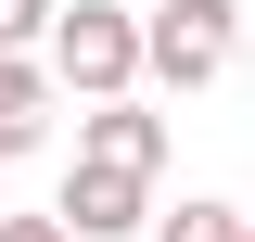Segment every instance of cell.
Returning a JSON list of instances; mask_svg holds the SVG:
<instances>
[{
	"mask_svg": "<svg viewBox=\"0 0 255 242\" xmlns=\"http://www.w3.org/2000/svg\"><path fill=\"white\" fill-rule=\"evenodd\" d=\"M255 217L243 204H217V191H191V204H153V242H243Z\"/></svg>",
	"mask_w": 255,
	"mask_h": 242,
	"instance_id": "cell-6",
	"label": "cell"
},
{
	"mask_svg": "<svg viewBox=\"0 0 255 242\" xmlns=\"http://www.w3.org/2000/svg\"><path fill=\"white\" fill-rule=\"evenodd\" d=\"M243 242H255V230H243Z\"/></svg>",
	"mask_w": 255,
	"mask_h": 242,
	"instance_id": "cell-9",
	"label": "cell"
},
{
	"mask_svg": "<svg viewBox=\"0 0 255 242\" xmlns=\"http://www.w3.org/2000/svg\"><path fill=\"white\" fill-rule=\"evenodd\" d=\"M38 64H51V90H77V102H128L140 90V13H128V0H64Z\"/></svg>",
	"mask_w": 255,
	"mask_h": 242,
	"instance_id": "cell-1",
	"label": "cell"
},
{
	"mask_svg": "<svg viewBox=\"0 0 255 242\" xmlns=\"http://www.w3.org/2000/svg\"><path fill=\"white\" fill-rule=\"evenodd\" d=\"M243 64V0H153L140 13V77L153 90H217Z\"/></svg>",
	"mask_w": 255,
	"mask_h": 242,
	"instance_id": "cell-2",
	"label": "cell"
},
{
	"mask_svg": "<svg viewBox=\"0 0 255 242\" xmlns=\"http://www.w3.org/2000/svg\"><path fill=\"white\" fill-rule=\"evenodd\" d=\"M77 166L153 179V166H166V115H140V90H128V102H77Z\"/></svg>",
	"mask_w": 255,
	"mask_h": 242,
	"instance_id": "cell-4",
	"label": "cell"
},
{
	"mask_svg": "<svg viewBox=\"0 0 255 242\" xmlns=\"http://www.w3.org/2000/svg\"><path fill=\"white\" fill-rule=\"evenodd\" d=\"M51 13L64 0H0V51H51Z\"/></svg>",
	"mask_w": 255,
	"mask_h": 242,
	"instance_id": "cell-7",
	"label": "cell"
},
{
	"mask_svg": "<svg viewBox=\"0 0 255 242\" xmlns=\"http://www.w3.org/2000/svg\"><path fill=\"white\" fill-rule=\"evenodd\" d=\"M0 242H77L64 217H0Z\"/></svg>",
	"mask_w": 255,
	"mask_h": 242,
	"instance_id": "cell-8",
	"label": "cell"
},
{
	"mask_svg": "<svg viewBox=\"0 0 255 242\" xmlns=\"http://www.w3.org/2000/svg\"><path fill=\"white\" fill-rule=\"evenodd\" d=\"M51 64H38V51H0V166H13V153H38V140H51Z\"/></svg>",
	"mask_w": 255,
	"mask_h": 242,
	"instance_id": "cell-5",
	"label": "cell"
},
{
	"mask_svg": "<svg viewBox=\"0 0 255 242\" xmlns=\"http://www.w3.org/2000/svg\"><path fill=\"white\" fill-rule=\"evenodd\" d=\"M51 217H64L77 242H153V179H128V166H77Z\"/></svg>",
	"mask_w": 255,
	"mask_h": 242,
	"instance_id": "cell-3",
	"label": "cell"
}]
</instances>
